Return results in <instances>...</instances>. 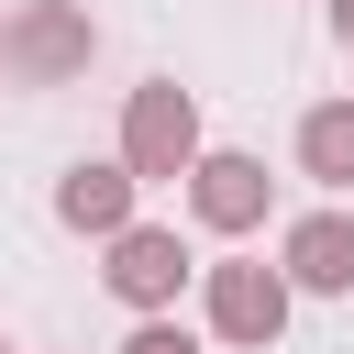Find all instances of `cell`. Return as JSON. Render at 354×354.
Here are the masks:
<instances>
[{"instance_id": "6da1fadb", "label": "cell", "mask_w": 354, "mask_h": 354, "mask_svg": "<svg viewBox=\"0 0 354 354\" xmlns=\"http://www.w3.org/2000/svg\"><path fill=\"white\" fill-rule=\"evenodd\" d=\"M288 310H299L288 266H266V254H221V266H199V321H210V343H232V354H277Z\"/></svg>"}, {"instance_id": "7a4b0ae2", "label": "cell", "mask_w": 354, "mask_h": 354, "mask_svg": "<svg viewBox=\"0 0 354 354\" xmlns=\"http://www.w3.org/2000/svg\"><path fill=\"white\" fill-rule=\"evenodd\" d=\"M88 55H100V22H88L77 0H11V11H0V77L66 88Z\"/></svg>"}, {"instance_id": "3957f363", "label": "cell", "mask_w": 354, "mask_h": 354, "mask_svg": "<svg viewBox=\"0 0 354 354\" xmlns=\"http://www.w3.org/2000/svg\"><path fill=\"white\" fill-rule=\"evenodd\" d=\"M144 188H166V177H188L199 166V88H177V77H144L133 100H122V144H111Z\"/></svg>"}, {"instance_id": "277c9868", "label": "cell", "mask_w": 354, "mask_h": 354, "mask_svg": "<svg viewBox=\"0 0 354 354\" xmlns=\"http://www.w3.org/2000/svg\"><path fill=\"white\" fill-rule=\"evenodd\" d=\"M266 210H277L266 155H243V144H199V166H188V221L221 232V243H243V232H266Z\"/></svg>"}, {"instance_id": "5b68a950", "label": "cell", "mask_w": 354, "mask_h": 354, "mask_svg": "<svg viewBox=\"0 0 354 354\" xmlns=\"http://www.w3.org/2000/svg\"><path fill=\"white\" fill-rule=\"evenodd\" d=\"M100 254H111L100 277H111V299H122L133 321H144V310H177V288H199V254L177 243V221H122Z\"/></svg>"}, {"instance_id": "8992f818", "label": "cell", "mask_w": 354, "mask_h": 354, "mask_svg": "<svg viewBox=\"0 0 354 354\" xmlns=\"http://www.w3.org/2000/svg\"><path fill=\"white\" fill-rule=\"evenodd\" d=\"M277 266L299 299H354V210H299L277 232Z\"/></svg>"}, {"instance_id": "52a82bcc", "label": "cell", "mask_w": 354, "mask_h": 354, "mask_svg": "<svg viewBox=\"0 0 354 354\" xmlns=\"http://www.w3.org/2000/svg\"><path fill=\"white\" fill-rule=\"evenodd\" d=\"M133 199H144V177H133L122 155H77V166L55 177V221L88 232V243H111V232L133 221Z\"/></svg>"}, {"instance_id": "ba28073f", "label": "cell", "mask_w": 354, "mask_h": 354, "mask_svg": "<svg viewBox=\"0 0 354 354\" xmlns=\"http://www.w3.org/2000/svg\"><path fill=\"white\" fill-rule=\"evenodd\" d=\"M299 177L310 188H354V100H321V111H299Z\"/></svg>"}, {"instance_id": "9c48e42d", "label": "cell", "mask_w": 354, "mask_h": 354, "mask_svg": "<svg viewBox=\"0 0 354 354\" xmlns=\"http://www.w3.org/2000/svg\"><path fill=\"white\" fill-rule=\"evenodd\" d=\"M122 354H199V332H188V321H177V310H144V321H133V343H122Z\"/></svg>"}, {"instance_id": "30bf717a", "label": "cell", "mask_w": 354, "mask_h": 354, "mask_svg": "<svg viewBox=\"0 0 354 354\" xmlns=\"http://www.w3.org/2000/svg\"><path fill=\"white\" fill-rule=\"evenodd\" d=\"M332 33H343V55H354V0H332Z\"/></svg>"}, {"instance_id": "8fae6325", "label": "cell", "mask_w": 354, "mask_h": 354, "mask_svg": "<svg viewBox=\"0 0 354 354\" xmlns=\"http://www.w3.org/2000/svg\"><path fill=\"white\" fill-rule=\"evenodd\" d=\"M0 354H11V343H0Z\"/></svg>"}]
</instances>
